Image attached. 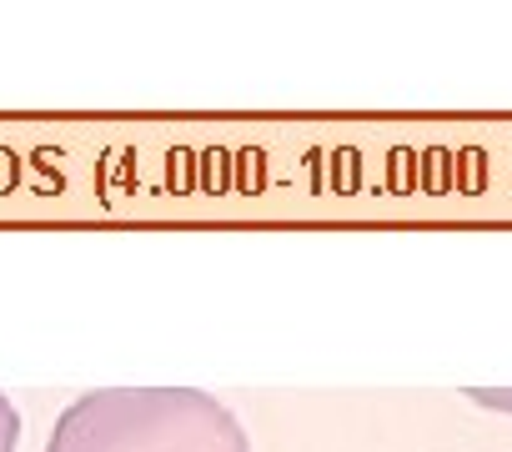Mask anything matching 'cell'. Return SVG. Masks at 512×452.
I'll return each instance as SVG.
<instances>
[{
	"instance_id": "cell-1",
	"label": "cell",
	"mask_w": 512,
	"mask_h": 452,
	"mask_svg": "<svg viewBox=\"0 0 512 452\" xmlns=\"http://www.w3.org/2000/svg\"><path fill=\"white\" fill-rule=\"evenodd\" d=\"M46 452H251L236 412L196 387H111L76 397Z\"/></svg>"
},
{
	"instance_id": "cell-2",
	"label": "cell",
	"mask_w": 512,
	"mask_h": 452,
	"mask_svg": "<svg viewBox=\"0 0 512 452\" xmlns=\"http://www.w3.org/2000/svg\"><path fill=\"white\" fill-rule=\"evenodd\" d=\"M16 442H21V412L6 392H0V452H16Z\"/></svg>"
},
{
	"instance_id": "cell-3",
	"label": "cell",
	"mask_w": 512,
	"mask_h": 452,
	"mask_svg": "<svg viewBox=\"0 0 512 452\" xmlns=\"http://www.w3.org/2000/svg\"><path fill=\"white\" fill-rule=\"evenodd\" d=\"M477 407H497V412H512V392H487V387H472L467 392Z\"/></svg>"
}]
</instances>
